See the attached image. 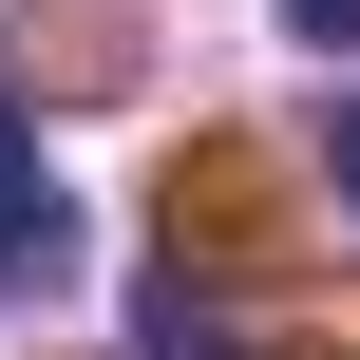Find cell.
Listing matches in <instances>:
<instances>
[{"label":"cell","mask_w":360,"mask_h":360,"mask_svg":"<svg viewBox=\"0 0 360 360\" xmlns=\"http://www.w3.org/2000/svg\"><path fill=\"white\" fill-rule=\"evenodd\" d=\"M152 247H171L190 285H285V266H304V190H285V152H266V133H190L171 190H152Z\"/></svg>","instance_id":"obj_1"},{"label":"cell","mask_w":360,"mask_h":360,"mask_svg":"<svg viewBox=\"0 0 360 360\" xmlns=\"http://www.w3.org/2000/svg\"><path fill=\"white\" fill-rule=\"evenodd\" d=\"M133 57H152L133 0H19V76L0 95H133Z\"/></svg>","instance_id":"obj_2"},{"label":"cell","mask_w":360,"mask_h":360,"mask_svg":"<svg viewBox=\"0 0 360 360\" xmlns=\"http://www.w3.org/2000/svg\"><path fill=\"white\" fill-rule=\"evenodd\" d=\"M57 247H76V209H57V171H38V114L0 95V285H57Z\"/></svg>","instance_id":"obj_3"},{"label":"cell","mask_w":360,"mask_h":360,"mask_svg":"<svg viewBox=\"0 0 360 360\" xmlns=\"http://www.w3.org/2000/svg\"><path fill=\"white\" fill-rule=\"evenodd\" d=\"M133 342H152V360H247V342H228V304H209L190 266H152V323H133Z\"/></svg>","instance_id":"obj_4"},{"label":"cell","mask_w":360,"mask_h":360,"mask_svg":"<svg viewBox=\"0 0 360 360\" xmlns=\"http://www.w3.org/2000/svg\"><path fill=\"white\" fill-rule=\"evenodd\" d=\"M285 38H323V57H342V38H360V0H285Z\"/></svg>","instance_id":"obj_5"},{"label":"cell","mask_w":360,"mask_h":360,"mask_svg":"<svg viewBox=\"0 0 360 360\" xmlns=\"http://www.w3.org/2000/svg\"><path fill=\"white\" fill-rule=\"evenodd\" d=\"M323 190H342V209H360V95H342V133H323Z\"/></svg>","instance_id":"obj_6"}]
</instances>
